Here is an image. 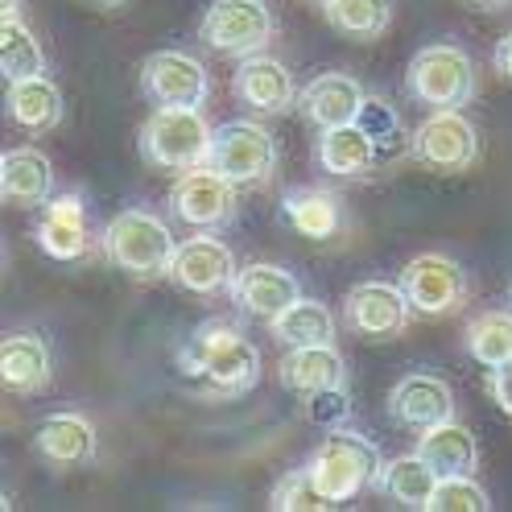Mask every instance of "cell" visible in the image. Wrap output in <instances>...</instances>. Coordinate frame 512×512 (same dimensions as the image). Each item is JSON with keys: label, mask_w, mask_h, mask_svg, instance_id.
<instances>
[{"label": "cell", "mask_w": 512, "mask_h": 512, "mask_svg": "<svg viewBox=\"0 0 512 512\" xmlns=\"http://www.w3.org/2000/svg\"><path fill=\"white\" fill-rule=\"evenodd\" d=\"M104 256L128 277L137 281H153V277H170V261H174V232L162 215L153 211H120L108 228H104Z\"/></svg>", "instance_id": "cell-3"}, {"label": "cell", "mask_w": 512, "mask_h": 512, "mask_svg": "<svg viewBox=\"0 0 512 512\" xmlns=\"http://www.w3.org/2000/svg\"><path fill=\"white\" fill-rule=\"evenodd\" d=\"M405 87L426 108H467L479 91V79H475V62L467 50L451 42H434L409 58Z\"/></svg>", "instance_id": "cell-5"}, {"label": "cell", "mask_w": 512, "mask_h": 512, "mask_svg": "<svg viewBox=\"0 0 512 512\" xmlns=\"http://www.w3.org/2000/svg\"><path fill=\"white\" fill-rule=\"evenodd\" d=\"M232 91L236 100L261 116H281L298 104V83H294V71L285 67L281 58H269V54H252V58H240V67L232 75Z\"/></svg>", "instance_id": "cell-15"}, {"label": "cell", "mask_w": 512, "mask_h": 512, "mask_svg": "<svg viewBox=\"0 0 512 512\" xmlns=\"http://www.w3.org/2000/svg\"><path fill=\"white\" fill-rule=\"evenodd\" d=\"M310 475H314V484L318 492H323L331 504H347V500H356L364 488H376L380 484V451H376V442L356 434V430H327V438L318 442V451L310 455Z\"/></svg>", "instance_id": "cell-2"}, {"label": "cell", "mask_w": 512, "mask_h": 512, "mask_svg": "<svg viewBox=\"0 0 512 512\" xmlns=\"http://www.w3.org/2000/svg\"><path fill=\"white\" fill-rule=\"evenodd\" d=\"M488 393H492V401L512 418V356L504 364L488 368Z\"/></svg>", "instance_id": "cell-36"}, {"label": "cell", "mask_w": 512, "mask_h": 512, "mask_svg": "<svg viewBox=\"0 0 512 512\" xmlns=\"http://www.w3.org/2000/svg\"><path fill=\"white\" fill-rule=\"evenodd\" d=\"M141 91L157 108H207L211 75L186 50H157L141 67Z\"/></svg>", "instance_id": "cell-11"}, {"label": "cell", "mask_w": 512, "mask_h": 512, "mask_svg": "<svg viewBox=\"0 0 512 512\" xmlns=\"http://www.w3.org/2000/svg\"><path fill=\"white\" fill-rule=\"evenodd\" d=\"M269 504H273L277 512H323V508H331V500H327L323 492H318L310 467H306V471H290V475H281V484L273 488Z\"/></svg>", "instance_id": "cell-33"}, {"label": "cell", "mask_w": 512, "mask_h": 512, "mask_svg": "<svg viewBox=\"0 0 512 512\" xmlns=\"http://www.w3.org/2000/svg\"><path fill=\"white\" fill-rule=\"evenodd\" d=\"M467 351L484 368H496L512 356V310H484L467 323Z\"/></svg>", "instance_id": "cell-31"}, {"label": "cell", "mask_w": 512, "mask_h": 512, "mask_svg": "<svg viewBox=\"0 0 512 512\" xmlns=\"http://www.w3.org/2000/svg\"><path fill=\"white\" fill-rule=\"evenodd\" d=\"M38 244L54 261H79L87 252V211L79 195H58L46 203L38 219Z\"/></svg>", "instance_id": "cell-23"}, {"label": "cell", "mask_w": 512, "mask_h": 512, "mask_svg": "<svg viewBox=\"0 0 512 512\" xmlns=\"http://www.w3.org/2000/svg\"><path fill=\"white\" fill-rule=\"evenodd\" d=\"M273 339L285 347H314V343H335V314L318 298H298L273 318Z\"/></svg>", "instance_id": "cell-28"}, {"label": "cell", "mask_w": 512, "mask_h": 512, "mask_svg": "<svg viewBox=\"0 0 512 512\" xmlns=\"http://www.w3.org/2000/svg\"><path fill=\"white\" fill-rule=\"evenodd\" d=\"M0 199L5 207L29 211V207H46L54 199V166L50 157L38 149H9L0 157Z\"/></svg>", "instance_id": "cell-19"}, {"label": "cell", "mask_w": 512, "mask_h": 512, "mask_svg": "<svg viewBox=\"0 0 512 512\" xmlns=\"http://www.w3.org/2000/svg\"><path fill=\"white\" fill-rule=\"evenodd\" d=\"M327 25L351 42H376L393 21V0H327Z\"/></svg>", "instance_id": "cell-29"}, {"label": "cell", "mask_w": 512, "mask_h": 512, "mask_svg": "<svg viewBox=\"0 0 512 512\" xmlns=\"http://www.w3.org/2000/svg\"><path fill=\"white\" fill-rule=\"evenodd\" d=\"M170 277L186 294H199V298L223 294V290H232V281H236V256L211 232H199L190 240H178L174 261H170Z\"/></svg>", "instance_id": "cell-13"}, {"label": "cell", "mask_w": 512, "mask_h": 512, "mask_svg": "<svg viewBox=\"0 0 512 512\" xmlns=\"http://www.w3.org/2000/svg\"><path fill=\"white\" fill-rule=\"evenodd\" d=\"M236 182L223 178L215 166H195V170H182V178L170 190V211L174 219L190 223L199 232H215V228H228L236 219Z\"/></svg>", "instance_id": "cell-10"}, {"label": "cell", "mask_w": 512, "mask_h": 512, "mask_svg": "<svg viewBox=\"0 0 512 512\" xmlns=\"http://www.w3.org/2000/svg\"><path fill=\"white\" fill-rule=\"evenodd\" d=\"M389 418L401 430H430L438 422H451L455 418V393L451 384L434 372H409L401 376L393 389H389Z\"/></svg>", "instance_id": "cell-14"}, {"label": "cell", "mask_w": 512, "mask_h": 512, "mask_svg": "<svg viewBox=\"0 0 512 512\" xmlns=\"http://www.w3.org/2000/svg\"><path fill=\"white\" fill-rule=\"evenodd\" d=\"M91 5H100V9H120L124 0H91Z\"/></svg>", "instance_id": "cell-40"}, {"label": "cell", "mask_w": 512, "mask_h": 512, "mask_svg": "<svg viewBox=\"0 0 512 512\" xmlns=\"http://www.w3.org/2000/svg\"><path fill=\"white\" fill-rule=\"evenodd\" d=\"M356 124L364 128V133L376 141L380 153H389V149H409L405 145V133H401V120H397V108L389 100H380V95H368Z\"/></svg>", "instance_id": "cell-34"}, {"label": "cell", "mask_w": 512, "mask_h": 512, "mask_svg": "<svg viewBox=\"0 0 512 512\" xmlns=\"http://www.w3.org/2000/svg\"><path fill=\"white\" fill-rule=\"evenodd\" d=\"M302 298V285L290 269L281 265H269V261H252L244 269H236V281H232V302L252 314V318H265V323H273V318L294 306Z\"/></svg>", "instance_id": "cell-16"}, {"label": "cell", "mask_w": 512, "mask_h": 512, "mask_svg": "<svg viewBox=\"0 0 512 512\" xmlns=\"http://www.w3.org/2000/svg\"><path fill=\"white\" fill-rule=\"evenodd\" d=\"M0 71L5 79H29V75H46V54L42 42L29 34L17 17L0 21Z\"/></svg>", "instance_id": "cell-30"}, {"label": "cell", "mask_w": 512, "mask_h": 512, "mask_svg": "<svg viewBox=\"0 0 512 512\" xmlns=\"http://www.w3.org/2000/svg\"><path fill=\"white\" fill-rule=\"evenodd\" d=\"M492 67H496V75L512 87V29L496 42V50H492Z\"/></svg>", "instance_id": "cell-37"}, {"label": "cell", "mask_w": 512, "mask_h": 512, "mask_svg": "<svg viewBox=\"0 0 512 512\" xmlns=\"http://www.w3.org/2000/svg\"><path fill=\"white\" fill-rule=\"evenodd\" d=\"M376 162H380V149L356 120L323 128V137H318V166L335 178H351V182L372 178Z\"/></svg>", "instance_id": "cell-22"}, {"label": "cell", "mask_w": 512, "mask_h": 512, "mask_svg": "<svg viewBox=\"0 0 512 512\" xmlns=\"http://www.w3.org/2000/svg\"><path fill=\"white\" fill-rule=\"evenodd\" d=\"M314 5H327V0H314Z\"/></svg>", "instance_id": "cell-41"}, {"label": "cell", "mask_w": 512, "mask_h": 512, "mask_svg": "<svg viewBox=\"0 0 512 512\" xmlns=\"http://www.w3.org/2000/svg\"><path fill=\"white\" fill-rule=\"evenodd\" d=\"M310 418L318 422V426H327V430H335L343 418H347V393L343 389H323V393H310Z\"/></svg>", "instance_id": "cell-35"}, {"label": "cell", "mask_w": 512, "mask_h": 512, "mask_svg": "<svg viewBox=\"0 0 512 512\" xmlns=\"http://www.w3.org/2000/svg\"><path fill=\"white\" fill-rule=\"evenodd\" d=\"M438 471L413 451V455H397V459H389L384 463V471H380V492L389 496L393 504H401V508H413V512H430V500H434V488H438Z\"/></svg>", "instance_id": "cell-27"}, {"label": "cell", "mask_w": 512, "mask_h": 512, "mask_svg": "<svg viewBox=\"0 0 512 512\" xmlns=\"http://www.w3.org/2000/svg\"><path fill=\"white\" fill-rule=\"evenodd\" d=\"M199 38L223 58L265 54V46L277 38V13L269 0H211Z\"/></svg>", "instance_id": "cell-6"}, {"label": "cell", "mask_w": 512, "mask_h": 512, "mask_svg": "<svg viewBox=\"0 0 512 512\" xmlns=\"http://www.w3.org/2000/svg\"><path fill=\"white\" fill-rule=\"evenodd\" d=\"M17 9H21V0H0V13L5 17H17Z\"/></svg>", "instance_id": "cell-39"}, {"label": "cell", "mask_w": 512, "mask_h": 512, "mask_svg": "<svg viewBox=\"0 0 512 512\" xmlns=\"http://www.w3.org/2000/svg\"><path fill=\"white\" fill-rule=\"evenodd\" d=\"M277 380L290 393H323V389H343L347 384V368L343 356L335 351V343H314V347H290L277 364Z\"/></svg>", "instance_id": "cell-21"}, {"label": "cell", "mask_w": 512, "mask_h": 512, "mask_svg": "<svg viewBox=\"0 0 512 512\" xmlns=\"http://www.w3.org/2000/svg\"><path fill=\"white\" fill-rule=\"evenodd\" d=\"M401 290L409 294L413 310L426 318H446L467 306L471 298V277L467 269L446 252H422L413 256L401 273Z\"/></svg>", "instance_id": "cell-9"}, {"label": "cell", "mask_w": 512, "mask_h": 512, "mask_svg": "<svg viewBox=\"0 0 512 512\" xmlns=\"http://www.w3.org/2000/svg\"><path fill=\"white\" fill-rule=\"evenodd\" d=\"M409 157L434 174H467L479 162V133L459 108H434L413 128Z\"/></svg>", "instance_id": "cell-7"}, {"label": "cell", "mask_w": 512, "mask_h": 512, "mask_svg": "<svg viewBox=\"0 0 512 512\" xmlns=\"http://www.w3.org/2000/svg\"><path fill=\"white\" fill-rule=\"evenodd\" d=\"M207 166H215L236 186H261L277 170V141L269 128L256 120H228L215 128Z\"/></svg>", "instance_id": "cell-8"}, {"label": "cell", "mask_w": 512, "mask_h": 512, "mask_svg": "<svg viewBox=\"0 0 512 512\" xmlns=\"http://www.w3.org/2000/svg\"><path fill=\"white\" fill-rule=\"evenodd\" d=\"M281 211H285V223L306 240H335L343 228V207L331 190L298 186L281 199Z\"/></svg>", "instance_id": "cell-26"}, {"label": "cell", "mask_w": 512, "mask_h": 512, "mask_svg": "<svg viewBox=\"0 0 512 512\" xmlns=\"http://www.w3.org/2000/svg\"><path fill=\"white\" fill-rule=\"evenodd\" d=\"M467 9H479V13H500V9H508L512 0H463Z\"/></svg>", "instance_id": "cell-38"}, {"label": "cell", "mask_w": 512, "mask_h": 512, "mask_svg": "<svg viewBox=\"0 0 512 512\" xmlns=\"http://www.w3.org/2000/svg\"><path fill=\"white\" fill-rule=\"evenodd\" d=\"M368 100V91L360 87L356 75H347V71H323V75H314L306 83V91L298 95V108L310 124L318 128H335V124H351L360 116Z\"/></svg>", "instance_id": "cell-17"}, {"label": "cell", "mask_w": 512, "mask_h": 512, "mask_svg": "<svg viewBox=\"0 0 512 512\" xmlns=\"http://www.w3.org/2000/svg\"><path fill=\"white\" fill-rule=\"evenodd\" d=\"M418 455L438 471V475H475L479 467V446L475 434L467 426L451 422H438L430 430H422L418 438Z\"/></svg>", "instance_id": "cell-25"}, {"label": "cell", "mask_w": 512, "mask_h": 512, "mask_svg": "<svg viewBox=\"0 0 512 512\" xmlns=\"http://www.w3.org/2000/svg\"><path fill=\"white\" fill-rule=\"evenodd\" d=\"M409 314H413V302L401 290V281L397 285L393 281H360V285H351L343 298V323L372 343H389V339L405 335Z\"/></svg>", "instance_id": "cell-12"}, {"label": "cell", "mask_w": 512, "mask_h": 512, "mask_svg": "<svg viewBox=\"0 0 512 512\" xmlns=\"http://www.w3.org/2000/svg\"><path fill=\"white\" fill-rule=\"evenodd\" d=\"M178 364L195 376H207L223 393H248L261 380V351H256V343L244 331L228 323L199 327L178 351Z\"/></svg>", "instance_id": "cell-1"}, {"label": "cell", "mask_w": 512, "mask_h": 512, "mask_svg": "<svg viewBox=\"0 0 512 512\" xmlns=\"http://www.w3.org/2000/svg\"><path fill=\"white\" fill-rule=\"evenodd\" d=\"M215 128L203 120L199 108H157L141 124V153L157 170H195L207 166Z\"/></svg>", "instance_id": "cell-4"}, {"label": "cell", "mask_w": 512, "mask_h": 512, "mask_svg": "<svg viewBox=\"0 0 512 512\" xmlns=\"http://www.w3.org/2000/svg\"><path fill=\"white\" fill-rule=\"evenodd\" d=\"M488 508L492 496L475 484V475H442L430 500V512H488Z\"/></svg>", "instance_id": "cell-32"}, {"label": "cell", "mask_w": 512, "mask_h": 512, "mask_svg": "<svg viewBox=\"0 0 512 512\" xmlns=\"http://www.w3.org/2000/svg\"><path fill=\"white\" fill-rule=\"evenodd\" d=\"M9 120L25 133H50L62 124V91L46 75H29L9 83Z\"/></svg>", "instance_id": "cell-24"}, {"label": "cell", "mask_w": 512, "mask_h": 512, "mask_svg": "<svg viewBox=\"0 0 512 512\" xmlns=\"http://www.w3.org/2000/svg\"><path fill=\"white\" fill-rule=\"evenodd\" d=\"M34 451L50 467H83L100 451V434H95L91 418H83V413H71V409L46 413L34 434Z\"/></svg>", "instance_id": "cell-18"}, {"label": "cell", "mask_w": 512, "mask_h": 512, "mask_svg": "<svg viewBox=\"0 0 512 512\" xmlns=\"http://www.w3.org/2000/svg\"><path fill=\"white\" fill-rule=\"evenodd\" d=\"M50 376H54V356L42 335L34 331L5 335V343H0V380H5L9 393L34 397L50 384Z\"/></svg>", "instance_id": "cell-20"}]
</instances>
